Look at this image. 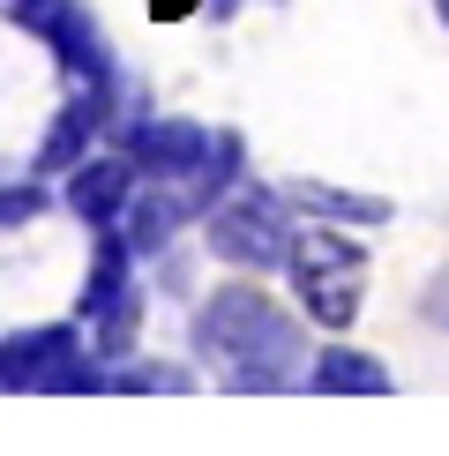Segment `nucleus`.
<instances>
[{
	"label": "nucleus",
	"mask_w": 449,
	"mask_h": 456,
	"mask_svg": "<svg viewBox=\"0 0 449 456\" xmlns=\"http://www.w3.org/2000/svg\"><path fill=\"white\" fill-rule=\"evenodd\" d=\"M195 352L210 359L233 389H277L299 367V322L255 284H224L195 307Z\"/></svg>",
	"instance_id": "obj_1"
},
{
	"label": "nucleus",
	"mask_w": 449,
	"mask_h": 456,
	"mask_svg": "<svg viewBox=\"0 0 449 456\" xmlns=\"http://www.w3.org/2000/svg\"><path fill=\"white\" fill-rule=\"evenodd\" d=\"M292 292L299 307L314 314V330H352V314H360V292H367V255L352 247L337 224L314 217V232H292Z\"/></svg>",
	"instance_id": "obj_2"
},
{
	"label": "nucleus",
	"mask_w": 449,
	"mask_h": 456,
	"mask_svg": "<svg viewBox=\"0 0 449 456\" xmlns=\"http://www.w3.org/2000/svg\"><path fill=\"white\" fill-rule=\"evenodd\" d=\"M210 255L233 270H285L292 255V195L285 187H233L210 210Z\"/></svg>",
	"instance_id": "obj_3"
},
{
	"label": "nucleus",
	"mask_w": 449,
	"mask_h": 456,
	"mask_svg": "<svg viewBox=\"0 0 449 456\" xmlns=\"http://www.w3.org/2000/svg\"><path fill=\"white\" fill-rule=\"evenodd\" d=\"M105 359L75 337V322H45L0 345V389H105Z\"/></svg>",
	"instance_id": "obj_4"
},
{
	"label": "nucleus",
	"mask_w": 449,
	"mask_h": 456,
	"mask_svg": "<svg viewBox=\"0 0 449 456\" xmlns=\"http://www.w3.org/2000/svg\"><path fill=\"white\" fill-rule=\"evenodd\" d=\"M210 127L195 120H127L120 127V158L135 165L143 180H195L202 158H210Z\"/></svg>",
	"instance_id": "obj_5"
},
{
	"label": "nucleus",
	"mask_w": 449,
	"mask_h": 456,
	"mask_svg": "<svg viewBox=\"0 0 449 456\" xmlns=\"http://www.w3.org/2000/svg\"><path fill=\"white\" fill-rule=\"evenodd\" d=\"M112 112V98H98V90H75V98L53 112V127L37 135V150H30V165L37 173H75V165L90 158V142H98V120Z\"/></svg>",
	"instance_id": "obj_6"
},
{
	"label": "nucleus",
	"mask_w": 449,
	"mask_h": 456,
	"mask_svg": "<svg viewBox=\"0 0 449 456\" xmlns=\"http://www.w3.org/2000/svg\"><path fill=\"white\" fill-rule=\"evenodd\" d=\"M127 180H135V165H127V158H83L68 173V210L83 217L90 232H105V224H120L127 202H135V195H127Z\"/></svg>",
	"instance_id": "obj_7"
},
{
	"label": "nucleus",
	"mask_w": 449,
	"mask_h": 456,
	"mask_svg": "<svg viewBox=\"0 0 449 456\" xmlns=\"http://www.w3.org/2000/svg\"><path fill=\"white\" fill-rule=\"evenodd\" d=\"M187 217H195V202H187V195H173V187H150V195L127 202L120 232H127V247H135V255H158V247L173 240Z\"/></svg>",
	"instance_id": "obj_8"
},
{
	"label": "nucleus",
	"mask_w": 449,
	"mask_h": 456,
	"mask_svg": "<svg viewBox=\"0 0 449 456\" xmlns=\"http://www.w3.org/2000/svg\"><path fill=\"white\" fill-rule=\"evenodd\" d=\"M307 382H314V389H330V396H382V389H389V367H382L374 352L330 345V352H314Z\"/></svg>",
	"instance_id": "obj_9"
},
{
	"label": "nucleus",
	"mask_w": 449,
	"mask_h": 456,
	"mask_svg": "<svg viewBox=\"0 0 449 456\" xmlns=\"http://www.w3.org/2000/svg\"><path fill=\"white\" fill-rule=\"evenodd\" d=\"M285 195H292V210H307L322 224H382L389 217L382 195H352V187H330V180H292Z\"/></svg>",
	"instance_id": "obj_10"
},
{
	"label": "nucleus",
	"mask_w": 449,
	"mask_h": 456,
	"mask_svg": "<svg viewBox=\"0 0 449 456\" xmlns=\"http://www.w3.org/2000/svg\"><path fill=\"white\" fill-rule=\"evenodd\" d=\"M127 262H135L127 232H120V224H105V232H98V255H90V284H83V299H75V322H90L112 292H127Z\"/></svg>",
	"instance_id": "obj_11"
},
{
	"label": "nucleus",
	"mask_w": 449,
	"mask_h": 456,
	"mask_svg": "<svg viewBox=\"0 0 449 456\" xmlns=\"http://www.w3.org/2000/svg\"><path fill=\"white\" fill-rule=\"evenodd\" d=\"M90 322H98V330H90V352H98L105 367H112V359H127V352H135V337H143V292H135V284L112 292Z\"/></svg>",
	"instance_id": "obj_12"
},
{
	"label": "nucleus",
	"mask_w": 449,
	"mask_h": 456,
	"mask_svg": "<svg viewBox=\"0 0 449 456\" xmlns=\"http://www.w3.org/2000/svg\"><path fill=\"white\" fill-rule=\"evenodd\" d=\"M233 180H240V135L224 127V135L210 142V158H202V173L187 180V202H195V210H217V202L233 195Z\"/></svg>",
	"instance_id": "obj_13"
},
{
	"label": "nucleus",
	"mask_w": 449,
	"mask_h": 456,
	"mask_svg": "<svg viewBox=\"0 0 449 456\" xmlns=\"http://www.w3.org/2000/svg\"><path fill=\"white\" fill-rule=\"evenodd\" d=\"M37 210H45V187H37V180H15V187H0V232H8V224H30Z\"/></svg>",
	"instance_id": "obj_14"
},
{
	"label": "nucleus",
	"mask_w": 449,
	"mask_h": 456,
	"mask_svg": "<svg viewBox=\"0 0 449 456\" xmlns=\"http://www.w3.org/2000/svg\"><path fill=\"white\" fill-rule=\"evenodd\" d=\"M112 382H120V389H187V374L180 367H158V359H127Z\"/></svg>",
	"instance_id": "obj_15"
},
{
	"label": "nucleus",
	"mask_w": 449,
	"mask_h": 456,
	"mask_svg": "<svg viewBox=\"0 0 449 456\" xmlns=\"http://www.w3.org/2000/svg\"><path fill=\"white\" fill-rule=\"evenodd\" d=\"M427 314H449V277L435 284V292H427Z\"/></svg>",
	"instance_id": "obj_16"
},
{
	"label": "nucleus",
	"mask_w": 449,
	"mask_h": 456,
	"mask_svg": "<svg viewBox=\"0 0 449 456\" xmlns=\"http://www.w3.org/2000/svg\"><path fill=\"white\" fill-rule=\"evenodd\" d=\"M210 8H217V15H224V8H233V0H210Z\"/></svg>",
	"instance_id": "obj_17"
},
{
	"label": "nucleus",
	"mask_w": 449,
	"mask_h": 456,
	"mask_svg": "<svg viewBox=\"0 0 449 456\" xmlns=\"http://www.w3.org/2000/svg\"><path fill=\"white\" fill-rule=\"evenodd\" d=\"M435 8H442V23H449V0H435Z\"/></svg>",
	"instance_id": "obj_18"
}]
</instances>
